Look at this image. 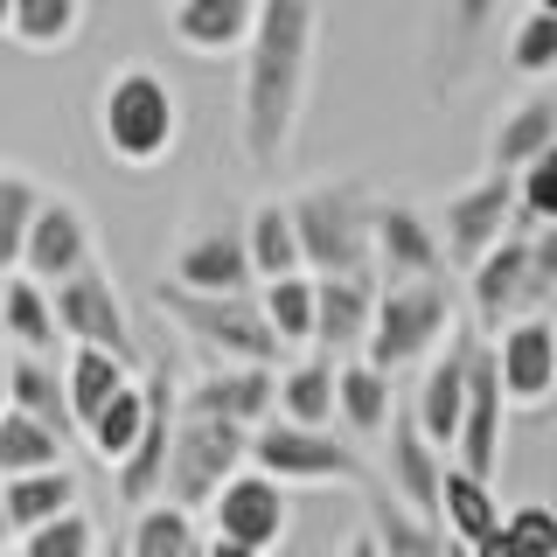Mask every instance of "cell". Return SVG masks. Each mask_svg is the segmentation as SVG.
Here are the masks:
<instances>
[{"label":"cell","mask_w":557,"mask_h":557,"mask_svg":"<svg viewBox=\"0 0 557 557\" xmlns=\"http://www.w3.org/2000/svg\"><path fill=\"white\" fill-rule=\"evenodd\" d=\"M0 327L14 335L22 356H49L57 348V313H49V286H35V278L8 272L0 278Z\"/></svg>","instance_id":"f546056e"},{"label":"cell","mask_w":557,"mask_h":557,"mask_svg":"<svg viewBox=\"0 0 557 557\" xmlns=\"http://www.w3.org/2000/svg\"><path fill=\"white\" fill-rule=\"evenodd\" d=\"M342 557H383V550H376V536L362 530V536H348V550H342Z\"/></svg>","instance_id":"bcb514c9"},{"label":"cell","mask_w":557,"mask_h":557,"mask_svg":"<svg viewBox=\"0 0 557 557\" xmlns=\"http://www.w3.org/2000/svg\"><path fill=\"white\" fill-rule=\"evenodd\" d=\"M49 313H57V335H70L77 348H104V356L133 362V321H126V300H119L104 265L57 278L49 286Z\"/></svg>","instance_id":"ba28073f"},{"label":"cell","mask_w":557,"mask_h":557,"mask_svg":"<svg viewBox=\"0 0 557 557\" xmlns=\"http://www.w3.org/2000/svg\"><path fill=\"white\" fill-rule=\"evenodd\" d=\"M516 223H557V147L516 174Z\"/></svg>","instance_id":"60d3db41"},{"label":"cell","mask_w":557,"mask_h":557,"mask_svg":"<svg viewBox=\"0 0 557 557\" xmlns=\"http://www.w3.org/2000/svg\"><path fill=\"white\" fill-rule=\"evenodd\" d=\"M42 467H70V453L63 440L49 425H35L28 411H0V481H14V474H42Z\"/></svg>","instance_id":"e575fe53"},{"label":"cell","mask_w":557,"mask_h":557,"mask_svg":"<svg viewBox=\"0 0 557 557\" xmlns=\"http://www.w3.org/2000/svg\"><path fill=\"white\" fill-rule=\"evenodd\" d=\"M84 265H98L84 209L63 202V196H42V209H35V223H28V237H22V265H14V272L35 278V286H57V278L84 272Z\"/></svg>","instance_id":"e0dca14e"},{"label":"cell","mask_w":557,"mask_h":557,"mask_svg":"<svg viewBox=\"0 0 557 557\" xmlns=\"http://www.w3.org/2000/svg\"><path fill=\"white\" fill-rule=\"evenodd\" d=\"M0 557H14V550H0Z\"/></svg>","instance_id":"816d5d0a"},{"label":"cell","mask_w":557,"mask_h":557,"mask_svg":"<svg viewBox=\"0 0 557 557\" xmlns=\"http://www.w3.org/2000/svg\"><path fill=\"white\" fill-rule=\"evenodd\" d=\"M14 544V530H8V516H0V550H8Z\"/></svg>","instance_id":"c3c4849f"},{"label":"cell","mask_w":557,"mask_h":557,"mask_svg":"<svg viewBox=\"0 0 557 557\" xmlns=\"http://www.w3.org/2000/svg\"><path fill=\"white\" fill-rule=\"evenodd\" d=\"M168 278H174L182 293H251V286H258L237 231H202V237H188L182 251H174Z\"/></svg>","instance_id":"44dd1931"},{"label":"cell","mask_w":557,"mask_h":557,"mask_svg":"<svg viewBox=\"0 0 557 557\" xmlns=\"http://www.w3.org/2000/svg\"><path fill=\"white\" fill-rule=\"evenodd\" d=\"M502 418H509V397H502L495 383V356L474 342V356H467V397H460V425H453V446L446 460L467 467L474 481H495L502 467Z\"/></svg>","instance_id":"8fae6325"},{"label":"cell","mask_w":557,"mask_h":557,"mask_svg":"<svg viewBox=\"0 0 557 557\" xmlns=\"http://www.w3.org/2000/svg\"><path fill=\"white\" fill-rule=\"evenodd\" d=\"M495 383L509 405H544V397H557V321H544V313H522V321L495 327Z\"/></svg>","instance_id":"4fadbf2b"},{"label":"cell","mask_w":557,"mask_h":557,"mask_svg":"<svg viewBox=\"0 0 557 557\" xmlns=\"http://www.w3.org/2000/svg\"><path fill=\"white\" fill-rule=\"evenodd\" d=\"M467 272H474V313L487 327H509V321H522V313L544 307V286H536L530 237H522V231H509L495 251H481Z\"/></svg>","instance_id":"2e32d148"},{"label":"cell","mask_w":557,"mask_h":557,"mask_svg":"<svg viewBox=\"0 0 557 557\" xmlns=\"http://www.w3.org/2000/svg\"><path fill=\"white\" fill-rule=\"evenodd\" d=\"M14 557H98V522L84 509H63V516L35 522Z\"/></svg>","instance_id":"f35d334b"},{"label":"cell","mask_w":557,"mask_h":557,"mask_svg":"<svg viewBox=\"0 0 557 557\" xmlns=\"http://www.w3.org/2000/svg\"><path fill=\"white\" fill-rule=\"evenodd\" d=\"M286 522H293L286 487H278L272 474H258V467H237V474L209 495V530H216L223 544L258 550V557L286 544Z\"/></svg>","instance_id":"30bf717a"},{"label":"cell","mask_w":557,"mask_h":557,"mask_svg":"<svg viewBox=\"0 0 557 557\" xmlns=\"http://www.w3.org/2000/svg\"><path fill=\"white\" fill-rule=\"evenodd\" d=\"M139 391H147V418H139L133 453L112 467V481H119V495H126L133 509H147V502H161V474H168V440H174L182 391H174L168 370H147V376H139Z\"/></svg>","instance_id":"7c38bea8"},{"label":"cell","mask_w":557,"mask_h":557,"mask_svg":"<svg viewBox=\"0 0 557 557\" xmlns=\"http://www.w3.org/2000/svg\"><path fill=\"white\" fill-rule=\"evenodd\" d=\"M272 370L265 362H216V370H202L196 383L182 391V411L196 418H223V425H265L272 418Z\"/></svg>","instance_id":"ac0fdd59"},{"label":"cell","mask_w":557,"mask_h":557,"mask_svg":"<svg viewBox=\"0 0 557 557\" xmlns=\"http://www.w3.org/2000/svg\"><path fill=\"white\" fill-rule=\"evenodd\" d=\"M313 35H321V0H258L251 35H244V153L251 168H278L293 147L313 70Z\"/></svg>","instance_id":"6da1fadb"},{"label":"cell","mask_w":557,"mask_h":557,"mask_svg":"<svg viewBox=\"0 0 557 557\" xmlns=\"http://www.w3.org/2000/svg\"><path fill=\"white\" fill-rule=\"evenodd\" d=\"M440 258H453V265H474L481 251H495L502 237L516 231V174H495L487 168L481 182H467L460 196H446L440 209Z\"/></svg>","instance_id":"9c48e42d"},{"label":"cell","mask_w":557,"mask_h":557,"mask_svg":"<svg viewBox=\"0 0 557 557\" xmlns=\"http://www.w3.org/2000/svg\"><path fill=\"white\" fill-rule=\"evenodd\" d=\"M98 139L119 168H161L182 139V98L153 63H126L98 91Z\"/></svg>","instance_id":"7a4b0ae2"},{"label":"cell","mask_w":557,"mask_h":557,"mask_svg":"<svg viewBox=\"0 0 557 557\" xmlns=\"http://www.w3.org/2000/svg\"><path fill=\"white\" fill-rule=\"evenodd\" d=\"M383 495L391 502H405L411 516H432L440 522V474H446V453L418 432V418H411V405H397L391 411V425H383Z\"/></svg>","instance_id":"9a60e30c"},{"label":"cell","mask_w":557,"mask_h":557,"mask_svg":"<svg viewBox=\"0 0 557 557\" xmlns=\"http://www.w3.org/2000/svg\"><path fill=\"white\" fill-rule=\"evenodd\" d=\"M453 335V293L446 278H405V286H376V313L362 335V362L383 376L425 362Z\"/></svg>","instance_id":"3957f363"},{"label":"cell","mask_w":557,"mask_h":557,"mask_svg":"<svg viewBox=\"0 0 557 557\" xmlns=\"http://www.w3.org/2000/svg\"><path fill=\"white\" fill-rule=\"evenodd\" d=\"M8 8H14V0H0V35H8Z\"/></svg>","instance_id":"681fc988"},{"label":"cell","mask_w":557,"mask_h":557,"mask_svg":"<svg viewBox=\"0 0 557 557\" xmlns=\"http://www.w3.org/2000/svg\"><path fill=\"white\" fill-rule=\"evenodd\" d=\"M391 411H397L391 376L370 370V362H335V418L356 432V440H383Z\"/></svg>","instance_id":"4316f807"},{"label":"cell","mask_w":557,"mask_h":557,"mask_svg":"<svg viewBox=\"0 0 557 557\" xmlns=\"http://www.w3.org/2000/svg\"><path fill=\"white\" fill-rule=\"evenodd\" d=\"M509 70H522V77H550L557 70V14H522L516 35H509Z\"/></svg>","instance_id":"ab89813d"},{"label":"cell","mask_w":557,"mask_h":557,"mask_svg":"<svg viewBox=\"0 0 557 557\" xmlns=\"http://www.w3.org/2000/svg\"><path fill=\"white\" fill-rule=\"evenodd\" d=\"M467 557H516V544H509V536H502V530H487L481 544H467Z\"/></svg>","instance_id":"ee69618b"},{"label":"cell","mask_w":557,"mask_h":557,"mask_svg":"<svg viewBox=\"0 0 557 557\" xmlns=\"http://www.w3.org/2000/svg\"><path fill=\"white\" fill-rule=\"evenodd\" d=\"M35 209H42V182L22 168H0V272L22 265V237H28Z\"/></svg>","instance_id":"74e56055"},{"label":"cell","mask_w":557,"mask_h":557,"mask_svg":"<svg viewBox=\"0 0 557 557\" xmlns=\"http://www.w3.org/2000/svg\"><path fill=\"white\" fill-rule=\"evenodd\" d=\"M370 265L383 272V286H405V278H440V231H432L425 209L411 202H376L370 209Z\"/></svg>","instance_id":"5bb4252c"},{"label":"cell","mask_w":557,"mask_h":557,"mask_svg":"<svg viewBox=\"0 0 557 557\" xmlns=\"http://www.w3.org/2000/svg\"><path fill=\"white\" fill-rule=\"evenodd\" d=\"M251 14H258V0H174V35L196 57H223V49H244Z\"/></svg>","instance_id":"d4e9b609"},{"label":"cell","mask_w":557,"mask_h":557,"mask_svg":"<svg viewBox=\"0 0 557 557\" xmlns=\"http://www.w3.org/2000/svg\"><path fill=\"white\" fill-rule=\"evenodd\" d=\"M370 536L383 557H453V536L432 516H411L405 502H391L383 487H370Z\"/></svg>","instance_id":"f1b7e54d"},{"label":"cell","mask_w":557,"mask_h":557,"mask_svg":"<svg viewBox=\"0 0 557 557\" xmlns=\"http://www.w3.org/2000/svg\"><path fill=\"white\" fill-rule=\"evenodd\" d=\"M557 147V98H522L495 119V139H487V168L495 174H522L536 153Z\"/></svg>","instance_id":"7402d4cb"},{"label":"cell","mask_w":557,"mask_h":557,"mask_svg":"<svg viewBox=\"0 0 557 557\" xmlns=\"http://www.w3.org/2000/svg\"><path fill=\"white\" fill-rule=\"evenodd\" d=\"M84 28V0H14L8 8V35L22 49H63Z\"/></svg>","instance_id":"8d00e7d4"},{"label":"cell","mask_w":557,"mask_h":557,"mask_svg":"<svg viewBox=\"0 0 557 557\" xmlns=\"http://www.w3.org/2000/svg\"><path fill=\"white\" fill-rule=\"evenodd\" d=\"M8 405L28 411L35 425H49L57 440H70V405H63V370L49 356H8Z\"/></svg>","instance_id":"83f0119b"},{"label":"cell","mask_w":557,"mask_h":557,"mask_svg":"<svg viewBox=\"0 0 557 557\" xmlns=\"http://www.w3.org/2000/svg\"><path fill=\"white\" fill-rule=\"evenodd\" d=\"M446 8H453V22H460L467 35H474V28L487 22V14H495V8H502V0H446Z\"/></svg>","instance_id":"7bdbcfd3"},{"label":"cell","mask_w":557,"mask_h":557,"mask_svg":"<svg viewBox=\"0 0 557 557\" xmlns=\"http://www.w3.org/2000/svg\"><path fill=\"white\" fill-rule=\"evenodd\" d=\"M63 509H77V474H70V467H42V474L0 481V516H8L14 536H28L35 522H49Z\"/></svg>","instance_id":"484cf974"},{"label":"cell","mask_w":557,"mask_h":557,"mask_svg":"<svg viewBox=\"0 0 557 557\" xmlns=\"http://www.w3.org/2000/svg\"><path fill=\"white\" fill-rule=\"evenodd\" d=\"M258 313H265V327L278 335V348H300L313 335V272H278L265 286L251 293Z\"/></svg>","instance_id":"836d02e7"},{"label":"cell","mask_w":557,"mask_h":557,"mask_svg":"<svg viewBox=\"0 0 557 557\" xmlns=\"http://www.w3.org/2000/svg\"><path fill=\"white\" fill-rule=\"evenodd\" d=\"M0 411H8V356H0Z\"/></svg>","instance_id":"7dc6e473"},{"label":"cell","mask_w":557,"mask_h":557,"mask_svg":"<svg viewBox=\"0 0 557 557\" xmlns=\"http://www.w3.org/2000/svg\"><path fill=\"white\" fill-rule=\"evenodd\" d=\"M370 188L335 182V188H307L300 202H286L293 237H300V272L335 278V272H370Z\"/></svg>","instance_id":"277c9868"},{"label":"cell","mask_w":557,"mask_h":557,"mask_svg":"<svg viewBox=\"0 0 557 557\" xmlns=\"http://www.w3.org/2000/svg\"><path fill=\"white\" fill-rule=\"evenodd\" d=\"M370 313H376V278L370 272L313 278V335L307 342L335 362V356H348V348H362V335H370Z\"/></svg>","instance_id":"d6986e66"},{"label":"cell","mask_w":557,"mask_h":557,"mask_svg":"<svg viewBox=\"0 0 557 557\" xmlns=\"http://www.w3.org/2000/svg\"><path fill=\"white\" fill-rule=\"evenodd\" d=\"M244 467H258V474H272L278 487H376L370 481V460H362L348 440L335 432H313V425H286V418H265V425H251V453H244Z\"/></svg>","instance_id":"8992f818"},{"label":"cell","mask_w":557,"mask_h":557,"mask_svg":"<svg viewBox=\"0 0 557 557\" xmlns=\"http://www.w3.org/2000/svg\"><path fill=\"white\" fill-rule=\"evenodd\" d=\"M244 258H251V278L265 286L278 272H300V237H293V216L286 202H258L251 216H244Z\"/></svg>","instance_id":"4dcf8cb0"},{"label":"cell","mask_w":557,"mask_h":557,"mask_svg":"<svg viewBox=\"0 0 557 557\" xmlns=\"http://www.w3.org/2000/svg\"><path fill=\"white\" fill-rule=\"evenodd\" d=\"M126 557H202L196 516H188V509H174V502H147V509L133 516Z\"/></svg>","instance_id":"d590c367"},{"label":"cell","mask_w":557,"mask_h":557,"mask_svg":"<svg viewBox=\"0 0 557 557\" xmlns=\"http://www.w3.org/2000/svg\"><path fill=\"white\" fill-rule=\"evenodd\" d=\"M467 356H474V342L467 335H446V348H432V362H425V383H418V397H411V418H418V432H425L432 446H453V425H460V397H467Z\"/></svg>","instance_id":"ffe728a7"},{"label":"cell","mask_w":557,"mask_h":557,"mask_svg":"<svg viewBox=\"0 0 557 557\" xmlns=\"http://www.w3.org/2000/svg\"><path fill=\"white\" fill-rule=\"evenodd\" d=\"M502 536L516 544V557H557V509L550 502H522L502 516Z\"/></svg>","instance_id":"b9f144b4"},{"label":"cell","mask_w":557,"mask_h":557,"mask_svg":"<svg viewBox=\"0 0 557 557\" xmlns=\"http://www.w3.org/2000/svg\"><path fill=\"white\" fill-rule=\"evenodd\" d=\"M251 453V432L244 425H223V418H196V411H174V440H168V474H161V502L174 509H209L223 481L244 467Z\"/></svg>","instance_id":"52a82bcc"},{"label":"cell","mask_w":557,"mask_h":557,"mask_svg":"<svg viewBox=\"0 0 557 557\" xmlns=\"http://www.w3.org/2000/svg\"><path fill=\"white\" fill-rule=\"evenodd\" d=\"M139 418H147V391H139V376H126L91 418H84V440H91L98 460H112V467H119V460L133 453V440H139Z\"/></svg>","instance_id":"d6a6232c"},{"label":"cell","mask_w":557,"mask_h":557,"mask_svg":"<svg viewBox=\"0 0 557 557\" xmlns=\"http://www.w3.org/2000/svg\"><path fill=\"white\" fill-rule=\"evenodd\" d=\"M153 307H161L196 348H209L216 362H265V370L278 362V335L265 327V313H258L251 293H182L174 278H161V286H153Z\"/></svg>","instance_id":"5b68a950"},{"label":"cell","mask_w":557,"mask_h":557,"mask_svg":"<svg viewBox=\"0 0 557 557\" xmlns=\"http://www.w3.org/2000/svg\"><path fill=\"white\" fill-rule=\"evenodd\" d=\"M272 418H286V425H313V432H335V362H327V356L293 362V370L272 383Z\"/></svg>","instance_id":"603a6c76"},{"label":"cell","mask_w":557,"mask_h":557,"mask_svg":"<svg viewBox=\"0 0 557 557\" xmlns=\"http://www.w3.org/2000/svg\"><path fill=\"white\" fill-rule=\"evenodd\" d=\"M536 14H557V0H536Z\"/></svg>","instance_id":"f907efd6"},{"label":"cell","mask_w":557,"mask_h":557,"mask_svg":"<svg viewBox=\"0 0 557 557\" xmlns=\"http://www.w3.org/2000/svg\"><path fill=\"white\" fill-rule=\"evenodd\" d=\"M202 557H258V550H244V544H223V536H209Z\"/></svg>","instance_id":"f6af8a7d"},{"label":"cell","mask_w":557,"mask_h":557,"mask_svg":"<svg viewBox=\"0 0 557 557\" xmlns=\"http://www.w3.org/2000/svg\"><path fill=\"white\" fill-rule=\"evenodd\" d=\"M440 530L453 536V544H481L487 530H502V502H495V481H474L467 467L446 460L440 474Z\"/></svg>","instance_id":"cb8c5ba5"},{"label":"cell","mask_w":557,"mask_h":557,"mask_svg":"<svg viewBox=\"0 0 557 557\" xmlns=\"http://www.w3.org/2000/svg\"><path fill=\"white\" fill-rule=\"evenodd\" d=\"M126 376H133V362L104 356V348H70V362H63V405H70V425L84 432V418H91Z\"/></svg>","instance_id":"1f68e13d"}]
</instances>
